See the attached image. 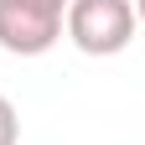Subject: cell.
<instances>
[{
    "label": "cell",
    "instance_id": "6da1fadb",
    "mask_svg": "<svg viewBox=\"0 0 145 145\" xmlns=\"http://www.w3.org/2000/svg\"><path fill=\"white\" fill-rule=\"evenodd\" d=\"M62 31L88 57H114L135 42V5L130 0H67Z\"/></svg>",
    "mask_w": 145,
    "mask_h": 145
},
{
    "label": "cell",
    "instance_id": "7a4b0ae2",
    "mask_svg": "<svg viewBox=\"0 0 145 145\" xmlns=\"http://www.w3.org/2000/svg\"><path fill=\"white\" fill-rule=\"evenodd\" d=\"M62 42V5L47 0H0V47L16 57H42Z\"/></svg>",
    "mask_w": 145,
    "mask_h": 145
},
{
    "label": "cell",
    "instance_id": "3957f363",
    "mask_svg": "<svg viewBox=\"0 0 145 145\" xmlns=\"http://www.w3.org/2000/svg\"><path fill=\"white\" fill-rule=\"evenodd\" d=\"M21 140V119H16V104L0 93V145H16Z\"/></svg>",
    "mask_w": 145,
    "mask_h": 145
},
{
    "label": "cell",
    "instance_id": "277c9868",
    "mask_svg": "<svg viewBox=\"0 0 145 145\" xmlns=\"http://www.w3.org/2000/svg\"><path fill=\"white\" fill-rule=\"evenodd\" d=\"M47 5H62V10H67V0H47Z\"/></svg>",
    "mask_w": 145,
    "mask_h": 145
}]
</instances>
